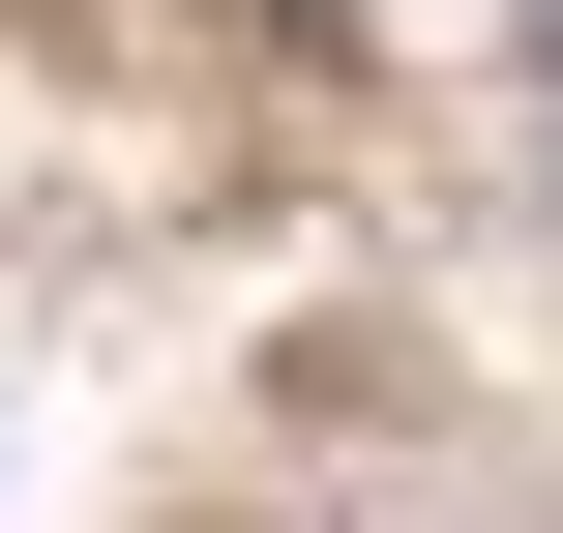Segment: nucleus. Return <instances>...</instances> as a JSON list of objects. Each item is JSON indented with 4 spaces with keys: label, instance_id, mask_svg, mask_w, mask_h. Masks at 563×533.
<instances>
[{
    "label": "nucleus",
    "instance_id": "f257e3e1",
    "mask_svg": "<svg viewBox=\"0 0 563 533\" xmlns=\"http://www.w3.org/2000/svg\"><path fill=\"white\" fill-rule=\"evenodd\" d=\"M505 119H534V178H563V30H534V59H505Z\"/></svg>",
    "mask_w": 563,
    "mask_h": 533
}]
</instances>
